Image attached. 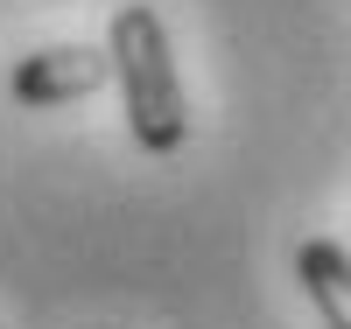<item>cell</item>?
Listing matches in <instances>:
<instances>
[{
  "label": "cell",
  "mask_w": 351,
  "mask_h": 329,
  "mask_svg": "<svg viewBox=\"0 0 351 329\" xmlns=\"http://www.w3.org/2000/svg\"><path fill=\"white\" fill-rule=\"evenodd\" d=\"M106 56H112V84H120L127 127L148 155H176L190 140V105H183V77H176V49L155 8H112L106 28Z\"/></svg>",
  "instance_id": "1"
},
{
  "label": "cell",
  "mask_w": 351,
  "mask_h": 329,
  "mask_svg": "<svg viewBox=\"0 0 351 329\" xmlns=\"http://www.w3.org/2000/svg\"><path fill=\"white\" fill-rule=\"evenodd\" d=\"M106 77H112L106 49H92V42H49V49H36V56L14 64L8 98L14 105H71V98H92Z\"/></svg>",
  "instance_id": "2"
},
{
  "label": "cell",
  "mask_w": 351,
  "mask_h": 329,
  "mask_svg": "<svg viewBox=\"0 0 351 329\" xmlns=\"http://www.w3.org/2000/svg\"><path fill=\"white\" fill-rule=\"evenodd\" d=\"M295 274L309 287L316 315H324V329H351V252L337 246V238H302Z\"/></svg>",
  "instance_id": "3"
}]
</instances>
